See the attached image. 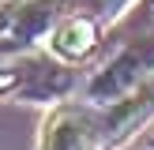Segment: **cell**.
Masks as SVG:
<instances>
[{
    "label": "cell",
    "mask_w": 154,
    "mask_h": 150,
    "mask_svg": "<svg viewBox=\"0 0 154 150\" xmlns=\"http://www.w3.org/2000/svg\"><path fill=\"white\" fill-rule=\"evenodd\" d=\"M72 11H83V0H0V56L49 41L53 26Z\"/></svg>",
    "instance_id": "obj_1"
},
{
    "label": "cell",
    "mask_w": 154,
    "mask_h": 150,
    "mask_svg": "<svg viewBox=\"0 0 154 150\" xmlns=\"http://www.w3.org/2000/svg\"><path fill=\"white\" fill-rule=\"evenodd\" d=\"M75 86L72 68L60 56H26L15 52L0 64V98H19V101H60Z\"/></svg>",
    "instance_id": "obj_2"
},
{
    "label": "cell",
    "mask_w": 154,
    "mask_h": 150,
    "mask_svg": "<svg viewBox=\"0 0 154 150\" xmlns=\"http://www.w3.org/2000/svg\"><path fill=\"white\" fill-rule=\"evenodd\" d=\"M154 75V30L150 34H135L109 64H102L87 82V101L94 105H113L124 94H132L143 79Z\"/></svg>",
    "instance_id": "obj_3"
},
{
    "label": "cell",
    "mask_w": 154,
    "mask_h": 150,
    "mask_svg": "<svg viewBox=\"0 0 154 150\" xmlns=\"http://www.w3.org/2000/svg\"><path fill=\"white\" fill-rule=\"evenodd\" d=\"M102 146V124H98V105L60 101L49 112L38 135V150H98Z\"/></svg>",
    "instance_id": "obj_4"
},
{
    "label": "cell",
    "mask_w": 154,
    "mask_h": 150,
    "mask_svg": "<svg viewBox=\"0 0 154 150\" xmlns=\"http://www.w3.org/2000/svg\"><path fill=\"white\" fill-rule=\"evenodd\" d=\"M147 120H154V75L143 79L132 94H124L113 105H98L102 124V146H120L128 135H135Z\"/></svg>",
    "instance_id": "obj_5"
},
{
    "label": "cell",
    "mask_w": 154,
    "mask_h": 150,
    "mask_svg": "<svg viewBox=\"0 0 154 150\" xmlns=\"http://www.w3.org/2000/svg\"><path fill=\"white\" fill-rule=\"evenodd\" d=\"M49 52L60 56L64 64H83L90 52L102 45V19L90 11H72L53 26L49 34Z\"/></svg>",
    "instance_id": "obj_6"
},
{
    "label": "cell",
    "mask_w": 154,
    "mask_h": 150,
    "mask_svg": "<svg viewBox=\"0 0 154 150\" xmlns=\"http://www.w3.org/2000/svg\"><path fill=\"white\" fill-rule=\"evenodd\" d=\"M139 11H147V15H154V0H143V8Z\"/></svg>",
    "instance_id": "obj_7"
},
{
    "label": "cell",
    "mask_w": 154,
    "mask_h": 150,
    "mask_svg": "<svg viewBox=\"0 0 154 150\" xmlns=\"http://www.w3.org/2000/svg\"><path fill=\"white\" fill-rule=\"evenodd\" d=\"M150 150H154V135H150Z\"/></svg>",
    "instance_id": "obj_8"
}]
</instances>
